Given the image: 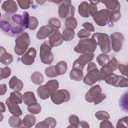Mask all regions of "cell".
Returning <instances> with one entry per match:
<instances>
[{
	"label": "cell",
	"mask_w": 128,
	"mask_h": 128,
	"mask_svg": "<svg viewBox=\"0 0 128 128\" xmlns=\"http://www.w3.org/2000/svg\"><path fill=\"white\" fill-rule=\"evenodd\" d=\"M0 28L1 30L10 36H18L23 34L26 29L23 16L18 14L12 16L2 14L0 18Z\"/></svg>",
	"instance_id": "1"
},
{
	"label": "cell",
	"mask_w": 128,
	"mask_h": 128,
	"mask_svg": "<svg viewBox=\"0 0 128 128\" xmlns=\"http://www.w3.org/2000/svg\"><path fill=\"white\" fill-rule=\"evenodd\" d=\"M59 83L56 80H51L46 82L44 85L38 87L36 92L38 97L43 100L48 98L54 92L58 90Z\"/></svg>",
	"instance_id": "2"
},
{
	"label": "cell",
	"mask_w": 128,
	"mask_h": 128,
	"mask_svg": "<svg viewBox=\"0 0 128 128\" xmlns=\"http://www.w3.org/2000/svg\"><path fill=\"white\" fill-rule=\"evenodd\" d=\"M97 44L92 38H86L80 40L78 44L74 47V51L77 53H93L96 48Z\"/></svg>",
	"instance_id": "3"
},
{
	"label": "cell",
	"mask_w": 128,
	"mask_h": 128,
	"mask_svg": "<svg viewBox=\"0 0 128 128\" xmlns=\"http://www.w3.org/2000/svg\"><path fill=\"white\" fill-rule=\"evenodd\" d=\"M106 97V95L102 92V88L98 84L90 88L85 95V99L87 102H94L96 105L100 103Z\"/></svg>",
	"instance_id": "4"
},
{
	"label": "cell",
	"mask_w": 128,
	"mask_h": 128,
	"mask_svg": "<svg viewBox=\"0 0 128 128\" xmlns=\"http://www.w3.org/2000/svg\"><path fill=\"white\" fill-rule=\"evenodd\" d=\"M92 38L94 39L98 45L100 50L103 54H108L112 50L110 38L108 34L105 33L96 32L94 33L92 36Z\"/></svg>",
	"instance_id": "5"
},
{
	"label": "cell",
	"mask_w": 128,
	"mask_h": 128,
	"mask_svg": "<svg viewBox=\"0 0 128 128\" xmlns=\"http://www.w3.org/2000/svg\"><path fill=\"white\" fill-rule=\"evenodd\" d=\"M30 44V38L27 32H24L18 36L15 40V46L14 50L18 56L24 54Z\"/></svg>",
	"instance_id": "6"
},
{
	"label": "cell",
	"mask_w": 128,
	"mask_h": 128,
	"mask_svg": "<svg viewBox=\"0 0 128 128\" xmlns=\"http://www.w3.org/2000/svg\"><path fill=\"white\" fill-rule=\"evenodd\" d=\"M59 4L58 14L61 18H67L70 16H74L75 8L71 4V0H56L52 1Z\"/></svg>",
	"instance_id": "7"
},
{
	"label": "cell",
	"mask_w": 128,
	"mask_h": 128,
	"mask_svg": "<svg viewBox=\"0 0 128 128\" xmlns=\"http://www.w3.org/2000/svg\"><path fill=\"white\" fill-rule=\"evenodd\" d=\"M87 74L84 76L83 82L86 85L92 86L98 80L99 70L94 62H90L87 66Z\"/></svg>",
	"instance_id": "8"
},
{
	"label": "cell",
	"mask_w": 128,
	"mask_h": 128,
	"mask_svg": "<svg viewBox=\"0 0 128 128\" xmlns=\"http://www.w3.org/2000/svg\"><path fill=\"white\" fill-rule=\"evenodd\" d=\"M52 47L48 42H44L40 48V57L41 62L46 64H50L54 61V57L52 52Z\"/></svg>",
	"instance_id": "9"
},
{
	"label": "cell",
	"mask_w": 128,
	"mask_h": 128,
	"mask_svg": "<svg viewBox=\"0 0 128 128\" xmlns=\"http://www.w3.org/2000/svg\"><path fill=\"white\" fill-rule=\"evenodd\" d=\"M118 64L117 60L113 57L107 64L102 66L99 71L98 80H104L110 74L113 72L118 68Z\"/></svg>",
	"instance_id": "10"
},
{
	"label": "cell",
	"mask_w": 128,
	"mask_h": 128,
	"mask_svg": "<svg viewBox=\"0 0 128 128\" xmlns=\"http://www.w3.org/2000/svg\"><path fill=\"white\" fill-rule=\"evenodd\" d=\"M104 80L106 84L115 87L124 88L128 87V86L127 78L116 75L113 72L110 74Z\"/></svg>",
	"instance_id": "11"
},
{
	"label": "cell",
	"mask_w": 128,
	"mask_h": 128,
	"mask_svg": "<svg viewBox=\"0 0 128 128\" xmlns=\"http://www.w3.org/2000/svg\"><path fill=\"white\" fill-rule=\"evenodd\" d=\"M50 98L52 102L55 104H60L70 100V94L68 90L62 89L56 90L52 94Z\"/></svg>",
	"instance_id": "12"
},
{
	"label": "cell",
	"mask_w": 128,
	"mask_h": 128,
	"mask_svg": "<svg viewBox=\"0 0 128 128\" xmlns=\"http://www.w3.org/2000/svg\"><path fill=\"white\" fill-rule=\"evenodd\" d=\"M110 11L107 9H102L94 14L92 17L96 24L100 26H106L109 22Z\"/></svg>",
	"instance_id": "13"
},
{
	"label": "cell",
	"mask_w": 128,
	"mask_h": 128,
	"mask_svg": "<svg viewBox=\"0 0 128 128\" xmlns=\"http://www.w3.org/2000/svg\"><path fill=\"white\" fill-rule=\"evenodd\" d=\"M94 53H84L82 54L76 60L72 65V68H78L83 70L85 66L91 62L94 58Z\"/></svg>",
	"instance_id": "14"
},
{
	"label": "cell",
	"mask_w": 128,
	"mask_h": 128,
	"mask_svg": "<svg viewBox=\"0 0 128 128\" xmlns=\"http://www.w3.org/2000/svg\"><path fill=\"white\" fill-rule=\"evenodd\" d=\"M110 38L112 50L115 52H119L122 49L124 40L123 34L119 32H114L110 35Z\"/></svg>",
	"instance_id": "15"
},
{
	"label": "cell",
	"mask_w": 128,
	"mask_h": 128,
	"mask_svg": "<svg viewBox=\"0 0 128 128\" xmlns=\"http://www.w3.org/2000/svg\"><path fill=\"white\" fill-rule=\"evenodd\" d=\"M36 54V51L34 48H30L21 58L22 62L25 65L30 66L34 62Z\"/></svg>",
	"instance_id": "16"
},
{
	"label": "cell",
	"mask_w": 128,
	"mask_h": 128,
	"mask_svg": "<svg viewBox=\"0 0 128 128\" xmlns=\"http://www.w3.org/2000/svg\"><path fill=\"white\" fill-rule=\"evenodd\" d=\"M63 41L62 34L58 30H55L48 36V43L52 48L60 46Z\"/></svg>",
	"instance_id": "17"
},
{
	"label": "cell",
	"mask_w": 128,
	"mask_h": 128,
	"mask_svg": "<svg viewBox=\"0 0 128 128\" xmlns=\"http://www.w3.org/2000/svg\"><path fill=\"white\" fill-rule=\"evenodd\" d=\"M6 103L11 114L18 116L22 114V110L18 106V104L12 100L10 97L7 98Z\"/></svg>",
	"instance_id": "18"
},
{
	"label": "cell",
	"mask_w": 128,
	"mask_h": 128,
	"mask_svg": "<svg viewBox=\"0 0 128 128\" xmlns=\"http://www.w3.org/2000/svg\"><path fill=\"white\" fill-rule=\"evenodd\" d=\"M2 8L8 14H12L17 12L18 6L16 1L13 0H5L2 3Z\"/></svg>",
	"instance_id": "19"
},
{
	"label": "cell",
	"mask_w": 128,
	"mask_h": 128,
	"mask_svg": "<svg viewBox=\"0 0 128 128\" xmlns=\"http://www.w3.org/2000/svg\"><path fill=\"white\" fill-rule=\"evenodd\" d=\"M55 30L50 25L41 26L37 32L36 36L38 40H44L49 36Z\"/></svg>",
	"instance_id": "20"
},
{
	"label": "cell",
	"mask_w": 128,
	"mask_h": 128,
	"mask_svg": "<svg viewBox=\"0 0 128 128\" xmlns=\"http://www.w3.org/2000/svg\"><path fill=\"white\" fill-rule=\"evenodd\" d=\"M14 60L13 56L10 53L8 52L4 48L0 46V62L4 65H9Z\"/></svg>",
	"instance_id": "21"
},
{
	"label": "cell",
	"mask_w": 128,
	"mask_h": 128,
	"mask_svg": "<svg viewBox=\"0 0 128 128\" xmlns=\"http://www.w3.org/2000/svg\"><path fill=\"white\" fill-rule=\"evenodd\" d=\"M56 125V119L52 117H48L43 121L38 122L35 126L36 128H54Z\"/></svg>",
	"instance_id": "22"
},
{
	"label": "cell",
	"mask_w": 128,
	"mask_h": 128,
	"mask_svg": "<svg viewBox=\"0 0 128 128\" xmlns=\"http://www.w3.org/2000/svg\"><path fill=\"white\" fill-rule=\"evenodd\" d=\"M8 84L10 88L14 91L20 92L24 87L23 82L15 76L10 79Z\"/></svg>",
	"instance_id": "23"
},
{
	"label": "cell",
	"mask_w": 128,
	"mask_h": 128,
	"mask_svg": "<svg viewBox=\"0 0 128 128\" xmlns=\"http://www.w3.org/2000/svg\"><path fill=\"white\" fill-rule=\"evenodd\" d=\"M78 12L82 18H88L90 16L89 3L86 1L82 2L78 6Z\"/></svg>",
	"instance_id": "24"
},
{
	"label": "cell",
	"mask_w": 128,
	"mask_h": 128,
	"mask_svg": "<svg viewBox=\"0 0 128 128\" xmlns=\"http://www.w3.org/2000/svg\"><path fill=\"white\" fill-rule=\"evenodd\" d=\"M104 4L108 10H120V4L119 2L117 0H108L100 1Z\"/></svg>",
	"instance_id": "25"
},
{
	"label": "cell",
	"mask_w": 128,
	"mask_h": 128,
	"mask_svg": "<svg viewBox=\"0 0 128 128\" xmlns=\"http://www.w3.org/2000/svg\"><path fill=\"white\" fill-rule=\"evenodd\" d=\"M22 98L24 104L27 106L37 102V100L34 93L30 91L25 92L23 94Z\"/></svg>",
	"instance_id": "26"
},
{
	"label": "cell",
	"mask_w": 128,
	"mask_h": 128,
	"mask_svg": "<svg viewBox=\"0 0 128 128\" xmlns=\"http://www.w3.org/2000/svg\"><path fill=\"white\" fill-rule=\"evenodd\" d=\"M84 77L82 70L78 68H72L70 73V78L75 81H80Z\"/></svg>",
	"instance_id": "27"
},
{
	"label": "cell",
	"mask_w": 128,
	"mask_h": 128,
	"mask_svg": "<svg viewBox=\"0 0 128 128\" xmlns=\"http://www.w3.org/2000/svg\"><path fill=\"white\" fill-rule=\"evenodd\" d=\"M55 71L57 75H62L66 74L68 70L67 63L64 60L58 62L56 66H54Z\"/></svg>",
	"instance_id": "28"
},
{
	"label": "cell",
	"mask_w": 128,
	"mask_h": 128,
	"mask_svg": "<svg viewBox=\"0 0 128 128\" xmlns=\"http://www.w3.org/2000/svg\"><path fill=\"white\" fill-rule=\"evenodd\" d=\"M36 122V118L32 114H26L22 120L23 126L26 128H32Z\"/></svg>",
	"instance_id": "29"
},
{
	"label": "cell",
	"mask_w": 128,
	"mask_h": 128,
	"mask_svg": "<svg viewBox=\"0 0 128 128\" xmlns=\"http://www.w3.org/2000/svg\"><path fill=\"white\" fill-rule=\"evenodd\" d=\"M78 26V22L74 16H70L65 20V26L66 28L74 30Z\"/></svg>",
	"instance_id": "30"
},
{
	"label": "cell",
	"mask_w": 128,
	"mask_h": 128,
	"mask_svg": "<svg viewBox=\"0 0 128 128\" xmlns=\"http://www.w3.org/2000/svg\"><path fill=\"white\" fill-rule=\"evenodd\" d=\"M30 78L32 82L37 85H40L44 81V76L42 74L38 72H34L31 75Z\"/></svg>",
	"instance_id": "31"
},
{
	"label": "cell",
	"mask_w": 128,
	"mask_h": 128,
	"mask_svg": "<svg viewBox=\"0 0 128 128\" xmlns=\"http://www.w3.org/2000/svg\"><path fill=\"white\" fill-rule=\"evenodd\" d=\"M22 122L20 118L18 116H11L8 119V124L12 128H18L20 127Z\"/></svg>",
	"instance_id": "32"
},
{
	"label": "cell",
	"mask_w": 128,
	"mask_h": 128,
	"mask_svg": "<svg viewBox=\"0 0 128 128\" xmlns=\"http://www.w3.org/2000/svg\"><path fill=\"white\" fill-rule=\"evenodd\" d=\"M27 108L30 113L34 114H40L42 110L41 106L37 102L28 106Z\"/></svg>",
	"instance_id": "33"
},
{
	"label": "cell",
	"mask_w": 128,
	"mask_h": 128,
	"mask_svg": "<svg viewBox=\"0 0 128 128\" xmlns=\"http://www.w3.org/2000/svg\"><path fill=\"white\" fill-rule=\"evenodd\" d=\"M62 34L64 40L70 41L74 38L75 32L74 30L66 28L62 31Z\"/></svg>",
	"instance_id": "34"
},
{
	"label": "cell",
	"mask_w": 128,
	"mask_h": 128,
	"mask_svg": "<svg viewBox=\"0 0 128 128\" xmlns=\"http://www.w3.org/2000/svg\"><path fill=\"white\" fill-rule=\"evenodd\" d=\"M121 18V13L120 10H114L110 12L109 16V21L112 23L117 22Z\"/></svg>",
	"instance_id": "35"
},
{
	"label": "cell",
	"mask_w": 128,
	"mask_h": 128,
	"mask_svg": "<svg viewBox=\"0 0 128 128\" xmlns=\"http://www.w3.org/2000/svg\"><path fill=\"white\" fill-rule=\"evenodd\" d=\"M110 60V56L105 54H101L98 55L96 58V61L100 66H103L107 64Z\"/></svg>",
	"instance_id": "36"
},
{
	"label": "cell",
	"mask_w": 128,
	"mask_h": 128,
	"mask_svg": "<svg viewBox=\"0 0 128 128\" xmlns=\"http://www.w3.org/2000/svg\"><path fill=\"white\" fill-rule=\"evenodd\" d=\"M10 98L14 101L15 102H17L18 104H21L22 103L23 98H22V96L20 92L17 91H14L13 92H12L10 94Z\"/></svg>",
	"instance_id": "37"
},
{
	"label": "cell",
	"mask_w": 128,
	"mask_h": 128,
	"mask_svg": "<svg viewBox=\"0 0 128 128\" xmlns=\"http://www.w3.org/2000/svg\"><path fill=\"white\" fill-rule=\"evenodd\" d=\"M80 119L78 116L75 114H72L68 118V122L70 125L68 128H76L80 122Z\"/></svg>",
	"instance_id": "38"
},
{
	"label": "cell",
	"mask_w": 128,
	"mask_h": 128,
	"mask_svg": "<svg viewBox=\"0 0 128 128\" xmlns=\"http://www.w3.org/2000/svg\"><path fill=\"white\" fill-rule=\"evenodd\" d=\"M96 118L100 120H108L110 118L109 114L104 110H99L95 114Z\"/></svg>",
	"instance_id": "39"
},
{
	"label": "cell",
	"mask_w": 128,
	"mask_h": 128,
	"mask_svg": "<svg viewBox=\"0 0 128 128\" xmlns=\"http://www.w3.org/2000/svg\"><path fill=\"white\" fill-rule=\"evenodd\" d=\"M44 72L46 75L50 78H55L58 76L57 74L55 71L54 66H50L47 67L44 70Z\"/></svg>",
	"instance_id": "40"
},
{
	"label": "cell",
	"mask_w": 128,
	"mask_h": 128,
	"mask_svg": "<svg viewBox=\"0 0 128 128\" xmlns=\"http://www.w3.org/2000/svg\"><path fill=\"white\" fill-rule=\"evenodd\" d=\"M19 6L22 10H26L29 8L33 4V1L28 0H17Z\"/></svg>",
	"instance_id": "41"
},
{
	"label": "cell",
	"mask_w": 128,
	"mask_h": 128,
	"mask_svg": "<svg viewBox=\"0 0 128 128\" xmlns=\"http://www.w3.org/2000/svg\"><path fill=\"white\" fill-rule=\"evenodd\" d=\"M11 69L8 67V66H6L3 68H0V80L2 79H5L8 78L10 74H11Z\"/></svg>",
	"instance_id": "42"
},
{
	"label": "cell",
	"mask_w": 128,
	"mask_h": 128,
	"mask_svg": "<svg viewBox=\"0 0 128 128\" xmlns=\"http://www.w3.org/2000/svg\"><path fill=\"white\" fill-rule=\"evenodd\" d=\"M48 24L54 30H58L61 26V22L60 20L55 18H50L48 21Z\"/></svg>",
	"instance_id": "43"
},
{
	"label": "cell",
	"mask_w": 128,
	"mask_h": 128,
	"mask_svg": "<svg viewBox=\"0 0 128 128\" xmlns=\"http://www.w3.org/2000/svg\"><path fill=\"white\" fill-rule=\"evenodd\" d=\"M38 25V21L37 18H36L34 16H30L28 29H30V30H34L36 29Z\"/></svg>",
	"instance_id": "44"
},
{
	"label": "cell",
	"mask_w": 128,
	"mask_h": 128,
	"mask_svg": "<svg viewBox=\"0 0 128 128\" xmlns=\"http://www.w3.org/2000/svg\"><path fill=\"white\" fill-rule=\"evenodd\" d=\"M128 117L127 116L124 117L122 118H121L117 122L116 127L117 128H127L128 126Z\"/></svg>",
	"instance_id": "45"
},
{
	"label": "cell",
	"mask_w": 128,
	"mask_h": 128,
	"mask_svg": "<svg viewBox=\"0 0 128 128\" xmlns=\"http://www.w3.org/2000/svg\"><path fill=\"white\" fill-rule=\"evenodd\" d=\"M77 35L80 38H86L90 36L91 33L86 29L82 28L78 31Z\"/></svg>",
	"instance_id": "46"
},
{
	"label": "cell",
	"mask_w": 128,
	"mask_h": 128,
	"mask_svg": "<svg viewBox=\"0 0 128 128\" xmlns=\"http://www.w3.org/2000/svg\"><path fill=\"white\" fill-rule=\"evenodd\" d=\"M24 24L26 28H28L29 22H30V14L27 12H24L22 14Z\"/></svg>",
	"instance_id": "47"
},
{
	"label": "cell",
	"mask_w": 128,
	"mask_h": 128,
	"mask_svg": "<svg viewBox=\"0 0 128 128\" xmlns=\"http://www.w3.org/2000/svg\"><path fill=\"white\" fill-rule=\"evenodd\" d=\"M118 68L120 73L124 76H128V66L123 64H118Z\"/></svg>",
	"instance_id": "48"
},
{
	"label": "cell",
	"mask_w": 128,
	"mask_h": 128,
	"mask_svg": "<svg viewBox=\"0 0 128 128\" xmlns=\"http://www.w3.org/2000/svg\"><path fill=\"white\" fill-rule=\"evenodd\" d=\"M100 128H114V126H112V122L110 120H102V122L100 123Z\"/></svg>",
	"instance_id": "49"
},
{
	"label": "cell",
	"mask_w": 128,
	"mask_h": 128,
	"mask_svg": "<svg viewBox=\"0 0 128 128\" xmlns=\"http://www.w3.org/2000/svg\"><path fill=\"white\" fill-rule=\"evenodd\" d=\"M82 26L89 32H94V25L90 22H85L82 24Z\"/></svg>",
	"instance_id": "50"
},
{
	"label": "cell",
	"mask_w": 128,
	"mask_h": 128,
	"mask_svg": "<svg viewBox=\"0 0 128 128\" xmlns=\"http://www.w3.org/2000/svg\"><path fill=\"white\" fill-rule=\"evenodd\" d=\"M77 128H89L90 126L88 122H87L86 121L84 120H80V122L78 124V125Z\"/></svg>",
	"instance_id": "51"
},
{
	"label": "cell",
	"mask_w": 128,
	"mask_h": 128,
	"mask_svg": "<svg viewBox=\"0 0 128 128\" xmlns=\"http://www.w3.org/2000/svg\"><path fill=\"white\" fill-rule=\"evenodd\" d=\"M7 91V87L5 84H0V95L4 94Z\"/></svg>",
	"instance_id": "52"
},
{
	"label": "cell",
	"mask_w": 128,
	"mask_h": 128,
	"mask_svg": "<svg viewBox=\"0 0 128 128\" xmlns=\"http://www.w3.org/2000/svg\"><path fill=\"white\" fill-rule=\"evenodd\" d=\"M0 112H4L6 111V106L4 103H3L2 102H0Z\"/></svg>",
	"instance_id": "53"
},
{
	"label": "cell",
	"mask_w": 128,
	"mask_h": 128,
	"mask_svg": "<svg viewBox=\"0 0 128 128\" xmlns=\"http://www.w3.org/2000/svg\"><path fill=\"white\" fill-rule=\"evenodd\" d=\"M36 2H37L38 3V4H43V3H44V2H46V0H44H44H40V1L37 0Z\"/></svg>",
	"instance_id": "54"
}]
</instances>
